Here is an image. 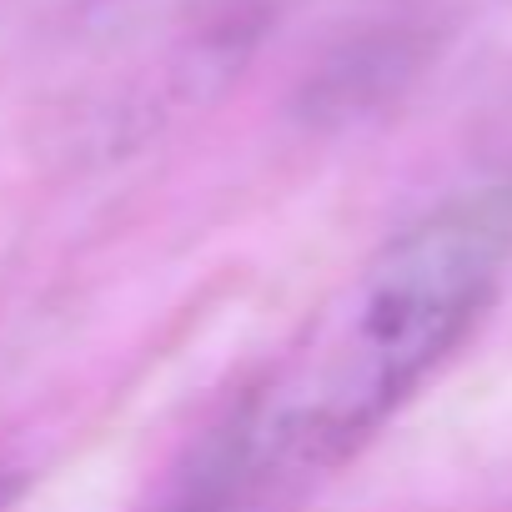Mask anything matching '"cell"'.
Returning <instances> with one entry per match:
<instances>
[{
	"label": "cell",
	"instance_id": "obj_1",
	"mask_svg": "<svg viewBox=\"0 0 512 512\" xmlns=\"http://www.w3.org/2000/svg\"><path fill=\"white\" fill-rule=\"evenodd\" d=\"M512 262V176L467 186L387 241L337 307L282 412V447L337 462L467 337Z\"/></svg>",
	"mask_w": 512,
	"mask_h": 512
},
{
	"label": "cell",
	"instance_id": "obj_2",
	"mask_svg": "<svg viewBox=\"0 0 512 512\" xmlns=\"http://www.w3.org/2000/svg\"><path fill=\"white\" fill-rule=\"evenodd\" d=\"M432 46H437L432 31L417 21L367 26L312 66L297 96V111L312 126H352L362 116H377L427 71Z\"/></svg>",
	"mask_w": 512,
	"mask_h": 512
},
{
	"label": "cell",
	"instance_id": "obj_3",
	"mask_svg": "<svg viewBox=\"0 0 512 512\" xmlns=\"http://www.w3.org/2000/svg\"><path fill=\"white\" fill-rule=\"evenodd\" d=\"M256 452H262V417L256 402H241L186 452L161 512H226L256 467Z\"/></svg>",
	"mask_w": 512,
	"mask_h": 512
},
{
	"label": "cell",
	"instance_id": "obj_4",
	"mask_svg": "<svg viewBox=\"0 0 512 512\" xmlns=\"http://www.w3.org/2000/svg\"><path fill=\"white\" fill-rule=\"evenodd\" d=\"M21 497V477H11V472H0V512H11V502Z\"/></svg>",
	"mask_w": 512,
	"mask_h": 512
}]
</instances>
